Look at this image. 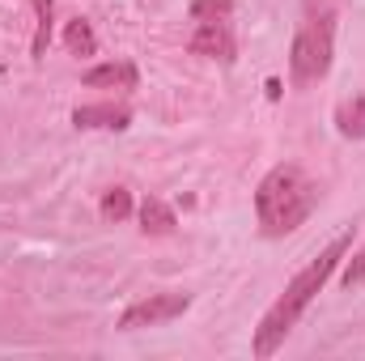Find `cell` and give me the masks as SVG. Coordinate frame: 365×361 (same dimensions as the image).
Segmentation results:
<instances>
[{
    "mask_svg": "<svg viewBox=\"0 0 365 361\" xmlns=\"http://www.w3.org/2000/svg\"><path fill=\"white\" fill-rule=\"evenodd\" d=\"M191 306V293H149L140 302H132L123 315H119V332H140V327H158V323H170L187 315Z\"/></svg>",
    "mask_w": 365,
    "mask_h": 361,
    "instance_id": "obj_4",
    "label": "cell"
},
{
    "mask_svg": "<svg viewBox=\"0 0 365 361\" xmlns=\"http://www.w3.org/2000/svg\"><path fill=\"white\" fill-rule=\"evenodd\" d=\"M302 4H306V9L314 13V9H327V4H336V0H302Z\"/></svg>",
    "mask_w": 365,
    "mask_h": 361,
    "instance_id": "obj_15",
    "label": "cell"
},
{
    "mask_svg": "<svg viewBox=\"0 0 365 361\" xmlns=\"http://www.w3.org/2000/svg\"><path fill=\"white\" fill-rule=\"evenodd\" d=\"M34 4V39H30V60L34 64H43V56H47V43H51V26H56V4L51 0H30Z\"/></svg>",
    "mask_w": 365,
    "mask_h": 361,
    "instance_id": "obj_10",
    "label": "cell"
},
{
    "mask_svg": "<svg viewBox=\"0 0 365 361\" xmlns=\"http://www.w3.org/2000/svg\"><path fill=\"white\" fill-rule=\"evenodd\" d=\"M336 132L344 141H365V90L336 106Z\"/></svg>",
    "mask_w": 365,
    "mask_h": 361,
    "instance_id": "obj_9",
    "label": "cell"
},
{
    "mask_svg": "<svg viewBox=\"0 0 365 361\" xmlns=\"http://www.w3.org/2000/svg\"><path fill=\"white\" fill-rule=\"evenodd\" d=\"M234 0H191V21H230Z\"/></svg>",
    "mask_w": 365,
    "mask_h": 361,
    "instance_id": "obj_13",
    "label": "cell"
},
{
    "mask_svg": "<svg viewBox=\"0 0 365 361\" xmlns=\"http://www.w3.org/2000/svg\"><path fill=\"white\" fill-rule=\"evenodd\" d=\"M191 56H208V60H234V34L225 21H195V34L187 39Z\"/></svg>",
    "mask_w": 365,
    "mask_h": 361,
    "instance_id": "obj_5",
    "label": "cell"
},
{
    "mask_svg": "<svg viewBox=\"0 0 365 361\" xmlns=\"http://www.w3.org/2000/svg\"><path fill=\"white\" fill-rule=\"evenodd\" d=\"M136 217H140V230H145V234H153V238L175 234V225H179L175 208H170L166 200H158V195H145V200H140V208H136Z\"/></svg>",
    "mask_w": 365,
    "mask_h": 361,
    "instance_id": "obj_8",
    "label": "cell"
},
{
    "mask_svg": "<svg viewBox=\"0 0 365 361\" xmlns=\"http://www.w3.org/2000/svg\"><path fill=\"white\" fill-rule=\"evenodd\" d=\"M73 123L77 128H102V132H123L128 123H132V111L128 106H115V102H86V106H77L73 111Z\"/></svg>",
    "mask_w": 365,
    "mask_h": 361,
    "instance_id": "obj_6",
    "label": "cell"
},
{
    "mask_svg": "<svg viewBox=\"0 0 365 361\" xmlns=\"http://www.w3.org/2000/svg\"><path fill=\"white\" fill-rule=\"evenodd\" d=\"M340 280H344L349 289H353V285H361V280H365V247L357 251V255H353V260L344 255V272H340Z\"/></svg>",
    "mask_w": 365,
    "mask_h": 361,
    "instance_id": "obj_14",
    "label": "cell"
},
{
    "mask_svg": "<svg viewBox=\"0 0 365 361\" xmlns=\"http://www.w3.org/2000/svg\"><path fill=\"white\" fill-rule=\"evenodd\" d=\"M314 208H319V187H314V179L302 166H293V162L272 166L259 179V187H255V217H259L264 238L293 234L297 225L310 221Z\"/></svg>",
    "mask_w": 365,
    "mask_h": 361,
    "instance_id": "obj_2",
    "label": "cell"
},
{
    "mask_svg": "<svg viewBox=\"0 0 365 361\" xmlns=\"http://www.w3.org/2000/svg\"><path fill=\"white\" fill-rule=\"evenodd\" d=\"M136 64L132 60H115V64H98L90 68L81 81L90 86V90H136Z\"/></svg>",
    "mask_w": 365,
    "mask_h": 361,
    "instance_id": "obj_7",
    "label": "cell"
},
{
    "mask_svg": "<svg viewBox=\"0 0 365 361\" xmlns=\"http://www.w3.org/2000/svg\"><path fill=\"white\" fill-rule=\"evenodd\" d=\"M331 56H336V13L331 9H314L302 30L293 34L289 47V81L293 90H310L331 73Z\"/></svg>",
    "mask_w": 365,
    "mask_h": 361,
    "instance_id": "obj_3",
    "label": "cell"
},
{
    "mask_svg": "<svg viewBox=\"0 0 365 361\" xmlns=\"http://www.w3.org/2000/svg\"><path fill=\"white\" fill-rule=\"evenodd\" d=\"M349 251H353V230L336 234V238L319 251V260H310L306 268L284 285V293L268 306V315H264V319H259V327H255V340H251V353H255V357H272L276 349L284 345V336L297 327V319L306 315V306L319 298V289L331 280V272L344 264V255H349Z\"/></svg>",
    "mask_w": 365,
    "mask_h": 361,
    "instance_id": "obj_1",
    "label": "cell"
},
{
    "mask_svg": "<svg viewBox=\"0 0 365 361\" xmlns=\"http://www.w3.org/2000/svg\"><path fill=\"white\" fill-rule=\"evenodd\" d=\"M64 47H68V56H93V51H98V34H93V26L86 17H73V21H68Z\"/></svg>",
    "mask_w": 365,
    "mask_h": 361,
    "instance_id": "obj_11",
    "label": "cell"
},
{
    "mask_svg": "<svg viewBox=\"0 0 365 361\" xmlns=\"http://www.w3.org/2000/svg\"><path fill=\"white\" fill-rule=\"evenodd\" d=\"M268 98H272V102L280 98V81H276V77H268Z\"/></svg>",
    "mask_w": 365,
    "mask_h": 361,
    "instance_id": "obj_16",
    "label": "cell"
},
{
    "mask_svg": "<svg viewBox=\"0 0 365 361\" xmlns=\"http://www.w3.org/2000/svg\"><path fill=\"white\" fill-rule=\"evenodd\" d=\"M98 213H102V221H128V217L136 213V204H132V191H128V187H110V191H102V204H98Z\"/></svg>",
    "mask_w": 365,
    "mask_h": 361,
    "instance_id": "obj_12",
    "label": "cell"
}]
</instances>
